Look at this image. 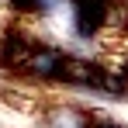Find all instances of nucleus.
Returning <instances> with one entry per match:
<instances>
[{"instance_id": "obj_2", "label": "nucleus", "mask_w": 128, "mask_h": 128, "mask_svg": "<svg viewBox=\"0 0 128 128\" xmlns=\"http://www.w3.org/2000/svg\"><path fill=\"white\" fill-rule=\"evenodd\" d=\"M7 4V10L14 14V18H21V21H38L45 18L48 10H52V0H4Z\"/></svg>"}, {"instance_id": "obj_1", "label": "nucleus", "mask_w": 128, "mask_h": 128, "mask_svg": "<svg viewBox=\"0 0 128 128\" xmlns=\"http://www.w3.org/2000/svg\"><path fill=\"white\" fill-rule=\"evenodd\" d=\"M69 4H73V31L83 42H90L107 28L114 0H69Z\"/></svg>"}]
</instances>
